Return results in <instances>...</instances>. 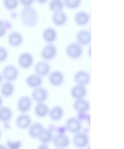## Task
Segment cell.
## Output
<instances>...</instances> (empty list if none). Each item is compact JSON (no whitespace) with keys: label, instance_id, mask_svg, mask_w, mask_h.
Returning a JSON list of instances; mask_svg holds the SVG:
<instances>
[{"label":"cell","instance_id":"cell-1","mask_svg":"<svg viewBox=\"0 0 124 149\" xmlns=\"http://www.w3.org/2000/svg\"><path fill=\"white\" fill-rule=\"evenodd\" d=\"M20 18L21 23L24 27L34 28L39 22V13L33 6L23 7L20 11Z\"/></svg>","mask_w":124,"mask_h":149},{"label":"cell","instance_id":"cell-2","mask_svg":"<svg viewBox=\"0 0 124 149\" xmlns=\"http://www.w3.org/2000/svg\"><path fill=\"white\" fill-rule=\"evenodd\" d=\"M65 53L70 59L78 60L83 54V47L75 41L67 45L65 47Z\"/></svg>","mask_w":124,"mask_h":149},{"label":"cell","instance_id":"cell-3","mask_svg":"<svg viewBox=\"0 0 124 149\" xmlns=\"http://www.w3.org/2000/svg\"><path fill=\"white\" fill-rule=\"evenodd\" d=\"M72 143L73 146L79 149L86 148L90 145V139L87 133L81 131L73 134Z\"/></svg>","mask_w":124,"mask_h":149},{"label":"cell","instance_id":"cell-4","mask_svg":"<svg viewBox=\"0 0 124 149\" xmlns=\"http://www.w3.org/2000/svg\"><path fill=\"white\" fill-rule=\"evenodd\" d=\"M58 49L54 43L47 44L41 49L40 56L43 60L50 62L53 61L57 56Z\"/></svg>","mask_w":124,"mask_h":149},{"label":"cell","instance_id":"cell-5","mask_svg":"<svg viewBox=\"0 0 124 149\" xmlns=\"http://www.w3.org/2000/svg\"><path fill=\"white\" fill-rule=\"evenodd\" d=\"M1 73L5 81L12 82L17 80L20 75L18 68L11 64L5 65L3 68Z\"/></svg>","mask_w":124,"mask_h":149},{"label":"cell","instance_id":"cell-6","mask_svg":"<svg viewBox=\"0 0 124 149\" xmlns=\"http://www.w3.org/2000/svg\"><path fill=\"white\" fill-rule=\"evenodd\" d=\"M34 63V58L32 53L28 52H22L18 56L17 63L21 69L28 70L31 68Z\"/></svg>","mask_w":124,"mask_h":149},{"label":"cell","instance_id":"cell-7","mask_svg":"<svg viewBox=\"0 0 124 149\" xmlns=\"http://www.w3.org/2000/svg\"><path fill=\"white\" fill-rule=\"evenodd\" d=\"M48 76L49 83L55 87L62 86L65 80L64 74L60 70L51 71Z\"/></svg>","mask_w":124,"mask_h":149},{"label":"cell","instance_id":"cell-8","mask_svg":"<svg viewBox=\"0 0 124 149\" xmlns=\"http://www.w3.org/2000/svg\"><path fill=\"white\" fill-rule=\"evenodd\" d=\"M67 132L74 134L83 130V124L76 116H70L67 118L65 123Z\"/></svg>","mask_w":124,"mask_h":149},{"label":"cell","instance_id":"cell-9","mask_svg":"<svg viewBox=\"0 0 124 149\" xmlns=\"http://www.w3.org/2000/svg\"><path fill=\"white\" fill-rule=\"evenodd\" d=\"M49 93L47 88L41 86L33 89L31 93V97L33 101L36 103L45 102L48 99Z\"/></svg>","mask_w":124,"mask_h":149},{"label":"cell","instance_id":"cell-10","mask_svg":"<svg viewBox=\"0 0 124 149\" xmlns=\"http://www.w3.org/2000/svg\"><path fill=\"white\" fill-rule=\"evenodd\" d=\"M33 100L30 96L23 95L18 99L17 109L21 113H28L32 107Z\"/></svg>","mask_w":124,"mask_h":149},{"label":"cell","instance_id":"cell-11","mask_svg":"<svg viewBox=\"0 0 124 149\" xmlns=\"http://www.w3.org/2000/svg\"><path fill=\"white\" fill-rule=\"evenodd\" d=\"M55 148L65 149L69 147L71 140L66 134H57L54 135L52 141Z\"/></svg>","mask_w":124,"mask_h":149},{"label":"cell","instance_id":"cell-12","mask_svg":"<svg viewBox=\"0 0 124 149\" xmlns=\"http://www.w3.org/2000/svg\"><path fill=\"white\" fill-rule=\"evenodd\" d=\"M76 42L83 46H89L91 43V31L90 30L81 29L75 35Z\"/></svg>","mask_w":124,"mask_h":149},{"label":"cell","instance_id":"cell-13","mask_svg":"<svg viewBox=\"0 0 124 149\" xmlns=\"http://www.w3.org/2000/svg\"><path fill=\"white\" fill-rule=\"evenodd\" d=\"M73 79L76 84L86 86L91 82V76L87 71L80 70L74 73Z\"/></svg>","mask_w":124,"mask_h":149},{"label":"cell","instance_id":"cell-14","mask_svg":"<svg viewBox=\"0 0 124 149\" xmlns=\"http://www.w3.org/2000/svg\"><path fill=\"white\" fill-rule=\"evenodd\" d=\"M51 71V66L49 62L44 60L38 61L34 65V73L42 78L48 76Z\"/></svg>","mask_w":124,"mask_h":149},{"label":"cell","instance_id":"cell-15","mask_svg":"<svg viewBox=\"0 0 124 149\" xmlns=\"http://www.w3.org/2000/svg\"><path fill=\"white\" fill-rule=\"evenodd\" d=\"M32 118L28 113H21L15 120L16 126L21 130H27L32 123Z\"/></svg>","mask_w":124,"mask_h":149},{"label":"cell","instance_id":"cell-16","mask_svg":"<svg viewBox=\"0 0 124 149\" xmlns=\"http://www.w3.org/2000/svg\"><path fill=\"white\" fill-rule=\"evenodd\" d=\"M23 37L21 32L13 31L10 32L7 38V41L10 46L13 48L21 47L23 43Z\"/></svg>","mask_w":124,"mask_h":149},{"label":"cell","instance_id":"cell-17","mask_svg":"<svg viewBox=\"0 0 124 149\" xmlns=\"http://www.w3.org/2000/svg\"><path fill=\"white\" fill-rule=\"evenodd\" d=\"M25 82L28 87L33 89L41 86L43 83V78L34 73L29 74L26 77Z\"/></svg>","mask_w":124,"mask_h":149},{"label":"cell","instance_id":"cell-18","mask_svg":"<svg viewBox=\"0 0 124 149\" xmlns=\"http://www.w3.org/2000/svg\"><path fill=\"white\" fill-rule=\"evenodd\" d=\"M70 92L72 99L79 100L85 98L87 94V89L86 86L76 84L71 88Z\"/></svg>","mask_w":124,"mask_h":149},{"label":"cell","instance_id":"cell-19","mask_svg":"<svg viewBox=\"0 0 124 149\" xmlns=\"http://www.w3.org/2000/svg\"><path fill=\"white\" fill-rule=\"evenodd\" d=\"M68 20L67 14L63 10L54 12L51 16L52 23L56 27H63L67 24Z\"/></svg>","mask_w":124,"mask_h":149},{"label":"cell","instance_id":"cell-20","mask_svg":"<svg viewBox=\"0 0 124 149\" xmlns=\"http://www.w3.org/2000/svg\"><path fill=\"white\" fill-rule=\"evenodd\" d=\"M65 115V111L63 108L60 105H55L50 108L48 117L53 122L59 121L61 120Z\"/></svg>","mask_w":124,"mask_h":149},{"label":"cell","instance_id":"cell-21","mask_svg":"<svg viewBox=\"0 0 124 149\" xmlns=\"http://www.w3.org/2000/svg\"><path fill=\"white\" fill-rule=\"evenodd\" d=\"M90 15L87 11L80 10L74 15V21L75 24L79 27L86 26L90 23Z\"/></svg>","mask_w":124,"mask_h":149},{"label":"cell","instance_id":"cell-22","mask_svg":"<svg viewBox=\"0 0 124 149\" xmlns=\"http://www.w3.org/2000/svg\"><path fill=\"white\" fill-rule=\"evenodd\" d=\"M42 38L47 44L54 43L58 38V33L53 27H48L43 31Z\"/></svg>","mask_w":124,"mask_h":149},{"label":"cell","instance_id":"cell-23","mask_svg":"<svg viewBox=\"0 0 124 149\" xmlns=\"http://www.w3.org/2000/svg\"><path fill=\"white\" fill-rule=\"evenodd\" d=\"M54 130H55V128L53 126H50L48 127H44L41 134L37 139L40 143L49 144L52 142L54 135Z\"/></svg>","mask_w":124,"mask_h":149},{"label":"cell","instance_id":"cell-24","mask_svg":"<svg viewBox=\"0 0 124 149\" xmlns=\"http://www.w3.org/2000/svg\"><path fill=\"white\" fill-rule=\"evenodd\" d=\"M73 109L79 113H87L90 109V104L88 100L84 99L74 100L72 104Z\"/></svg>","mask_w":124,"mask_h":149},{"label":"cell","instance_id":"cell-25","mask_svg":"<svg viewBox=\"0 0 124 149\" xmlns=\"http://www.w3.org/2000/svg\"><path fill=\"white\" fill-rule=\"evenodd\" d=\"M44 128L43 124L39 122H32L28 128V135L30 138L37 139Z\"/></svg>","mask_w":124,"mask_h":149},{"label":"cell","instance_id":"cell-26","mask_svg":"<svg viewBox=\"0 0 124 149\" xmlns=\"http://www.w3.org/2000/svg\"><path fill=\"white\" fill-rule=\"evenodd\" d=\"M14 85L13 82L5 81L0 86V94L2 97L10 98L14 95L15 92Z\"/></svg>","mask_w":124,"mask_h":149},{"label":"cell","instance_id":"cell-27","mask_svg":"<svg viewBox=\"0 0 124 149\" xmlns=\"http://www.w3.org/2000/svg\"><path fill=\"white\" fill-rule=\"evenodd\" d=\"M50 108L45 102L36 103L34 107L35 116L40 119H43L48 116Z\"/></svg>","mask_w":124,"mask_h":149},{"label":"cell","instance_id":"cell-28","mask_svg":"<svg viewBox=\"0 0 124 149\" xmlns=\"http://www.w3.org/2000/svg\"><path fill=\"white\" fill-rule=\"evenodd\" d=\"M13 112L9 107L2 106L0 107V122L8 124L12 120Z\"/></svg>","mask_w":124,"mask_h":149},{"label":"cell","instance_id":"cell-29","mask_svg":"<svg viewBox=\"0 0 124 149\" xmlns=\"http://www.w3.org/2000/svg\"><path fill=\"white\" fill-rule=\"evenodd\" d=\"M12 28L13 24L10 21L0 19V38L4 37Z\"/></svg>","mask_w":124,"mask_h":149},{"label":"cell","instance_id":"cell-30","mask_svg":"<svg viewBox=\"0 0 124 149\" xmlns=\"http://www.w3.org/2000/svg\"><path fill=\"white\" fill-rule=\"evenodd\" d=\"M64 7L63 0H50L49 2V9L53 13L63 11Z\"/></svg>","mask_w":124,"mask_h":149},{"label":"cell","instance_id":"cell-31","mask_svg":"<svg viewBox=\"0 0 124 149\" xmlns=\"http://www.w3.org/2000/svg\"><path fill=\"white\" fill-rule=\"evenodd\" d=\"M64 6L70 10L77 9L82 3V0H63Z\"/></svg>","mask_w":124,"mask_h":149},{"label":"cell","instance_id":"cell-32","mask_svg":"<svg viewBox=\"0 0 124 149\" xmlns=\"http://www.w3.org/2000/svg\"><path fill=\"white\" fill-rule=\"evenodd\" d=\"M19 0H3V5L5 9L14 10L19 6Z\"/></svg>","mask_w":124,"mask_h":149},{"label":"cell","instance_id":"cell-33","mask_svg":"<svg viewBox=\"0 0 124 149\" xmlns=\"http://www.w3.org/2000/svg\"><path fill=\"white\" fill-rule=\"evenodd\" d=\"M5 145L8 149H21L22 147V143L20 140L9 139L6 140Z\"/></svg>","mask_w":124,"mask_h":149},{"label":"cell","instance_id":"cell-34","mask_svg":"<svg viewBox=\"0 0 124 149\" xmlns=\"http://www.w3.org/2000/svg\"><path fill=\"white\" fill-rule=\"evenodd\" d=\"M8 49L4 46H0V63L6 62L8 57Z\"/></svg>","mask_w":124,"mask_h":149},{"label":"cell","instance_id":"cell-35","mask_svg":"<svg viewBox=\"0 0 124 149\" xmlns=\"http://www.w3.org/2000/svg\"><path fill=\"white\" fill-rule=\"evenodd\" d=\"M77 115L76 117L83 122V121H88V120H90V116L89 114H88V112L87 113H77Z\"/></svg>","mask_w":124,"mask_h":149},{"label":"cell","instance_id":"cell-36","mask_svg":"<svg viewBox=\"0 0 124 149\" xmlns=\"http://www.w3.org/2000/svg\"><path fill=\"white\" fill-rule=\"evenodd\" d=\"M35 0H19V3L23 7L32 6Z\"/></svg>","mask_w":124,"mask_h":149},{"label":"cell","instance_id":"cell-37","mask_svg":"<svg viewBox=\"0 0 124 149\" xmlns=\"http://www.w3.org/2000/svg\"><path fill=\"white\" fill-rule=\"evenodd\" d=\"M55 130L57 132V134H65V132L67 131L65 125L63 126H59L57 127H56Z\"/></svg>","mask_w":124,"mask_h":149},{"label":"cell","instance_id":"cell-38","mask_svg":"<svg viewBox=\"0 0 124 149\" xmlns=\"http://www.w3.org/2000/svg\"><path fill=\"white\" fill-rule=\"evenodd\" d=\"M49 144L41 143L37 146L36 149H50Z\"/></svg>","mask_w":124,"mask_h":149},{"label":"cell","instance_id":"cell-39","mask_svg":"<svg viewBox=\"0 0 124 149\" xmlns=\"http://www.w3.org/2000/svg\"><path fill=\"white\" fill-rule=\"evenodd\" d=\"M49 0H35L36 2L38 4H40V5H43L45 4V3H47Z\"/></svg>","mask_w":124,"mask_h":149},{"label":"cell","instance_id":"cell-40","mask_svg":"<svg viewBox=\"0 0 124 149\" xmlns=\"http://www.w3.org/2000/svg\"><path fill=\"white\" fill-rule=\"evenodd\" d=\"M91 48L90 46L89 48H88V52H87L88 56L90 58L91 56Z\"/></svg>","mask_w":124,"mask_h":149},{"label":"cell","instance_id":"cell-41","mask_svg":"<svg viewBox=\"0 0 124 149\" xmlns=\"http://www.w3.org/2000/svg\"><path fill=\"white\" fill-rule=\"evenodd\" d=\"M0 149H8L6 145L0 143Z\"/></svg>","mask_w":124,"mask_h":149},{"label":"cell","instance_id":"cell-42","mask_svg":"<svg viewBox=\"0 0 124 149\" xmlns=\"http://www.w3.org/2000/svg\"><path fill=\"white\" fill-rule=\"evenodd\" d=\"M3 99L1 95H0V107L3 106Z\"/></svg>","mask_w":124,"mask_h":149},{"label":"cell","instance_id":"cell-43","mask_svg":"<svg viewBox=\"0 0 124 149\" xmlns=\"http://www.w3.org/2000/svg\"><path fill=\"white\" fill-rule=\"evenodd\" d=\"M3 78L2 75L1 73H0V86L1 85L2 83H3Z\"/></svg>","mask_w":124,"mask_h":149},{"label":"cell","instance_id":"cell-44","mask_svg":"<svg viewBox=\"0 0 124 149\" xmlns=\"http://www.w3.org/2000/svg\"><path fill=\"white\" fill-rule=\"evenodd\" d=\"M2 136V132L0 128V139L1 138Z\"/></svg>","mask_w":124,"mask_h":149},{"label":"cell","instance_id":"cell-45","mask_svg":"<svg viewBox=\"0 0 124 149\" xmlns=\"http://www.w3.org/2000/svg\"><path fill=\"white\" fill-rule=\"evenodd\" d=\"M86 149H90V145H89L88 147H87V148H86Z\"/></svg>","mask_w":124,"mask_h":149},{"label":"cell","instance_id":"cell-46","mask_svg":"<svg viewBox=\"0 0 124 149\" xmlns=\"http://www.w3.org/2000/svg\"><path fill=\"white\" fill-rule=\"evenodd\" d=\"M54 149H60V148H55Z\"/></svg>","mask_w":124,"mask_h":149}]
</instances>
